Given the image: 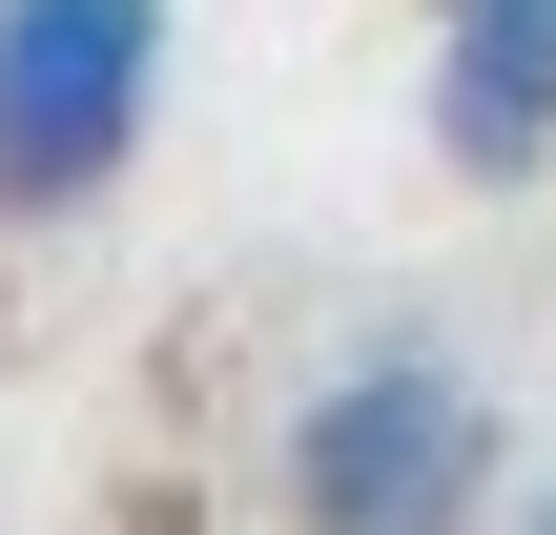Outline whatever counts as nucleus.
Segmentation results:
<instances>
[{
  "instance_id": "20e7f679",
  "label": "nucleus",
  "mask_w": 556,
  "mask_h": 535,
  "mask_svg": "<svg viewBox=\"0 0 556 535\" xmlns=\"http://www.w3.org/2000/svg\"><path fill=\"white\" fill-rule=\"evenodd\" d=\"M536 515H556V474H536Z\"/></svg>"
},
{
  "instance_id": "f257e3e1",
  "label": "nucleus",
  "mask_w": 556,
  "mask_h": 535,
  "mask_svg": "<svg viewBox=\"0 0 556 535\" xmlns=\"http://www.w3.org/2000/svg\"><path fill=\"white\" fill-rule=\"evenodd\" d=\"M268 495L309 535H433V515H475V495H495V371H475L454 330H351V351L289 392Z\"/></svg>"
},
{
  "instance_id": "f03ea898",
  "label": "nucleus",
  "mask_w": 556,
  "mask_h": 535,
  "mask_svg": "<svg viewBox=\"0 0 556 535\" xmlns=\"http://www.w3.org/2000/svg\"><path fill=\"white\" fill-rule=\"evenodd\" d=\"M186 0H0V227H62L144 165Z\"/></svg>"
},
{
  "instance_id": "7ed1b4c3",
  "label": "nucleus",
  "mask_w": 556,
  "mask_h": 535,
  "mask_svg": "<svg viewBox=\"0 0 556 535\" xmlns=\"http://www.w3.org/2000/svg\"><path fill=\"white\" fill-rule=\"evenodd\" d=\"M433 165L454 186L556 165V0H433Z\"/></svg>"
}]
</instances>
